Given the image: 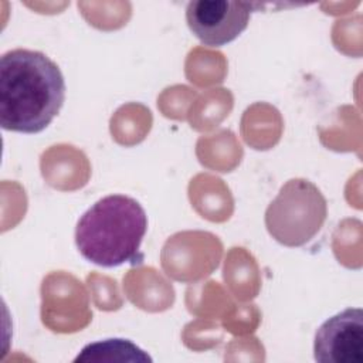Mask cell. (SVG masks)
<instances>
[{
	"label": "cell",
	"instance_id": "6da1fadb",
	"mask_svg": "<svg viewBox=\"0 0 363 363\" xmlns=\"http://www.w3.org/2000/svg\"><path fill=\"white\" fill-rule=\"evenodd\" d=\"M65 101L60 67L41 51L16 48L0 58V125L4 130L38 133Z\"/></svg>",
	"mask_w": 363,
	"mask_h": 363
},
{
	"label": "cell",
	"instance_id": "7a4b0ae2",
	"mask_svg": "<svg viewBox=\"0 0 363 363\" xmlns=\"http://www.w3.org/2000/svg\"><path fill=\"white\" fill-rule=\"evenodd\" d=\"M147 216L135 199L109 194L92 204L78 220L75 244L89 262L113 268L140 258Z\"/></svg>",
	"mask_w": 363,
	"mask_h": 363
},
{
	"label": "cell",
	"instance_id": "3957f363",
	"mask_svg": "<svg viewBox=\"0 0 363 363\" xmlns=\"http://www.w3.org/2000/svg\"><path fill=\"white\" fill-rule=\"evenodd\" d=\"M326 216L328 203L322 191L306 179H291L269 203L265 227L279 244L301 247L320 231Z\"/></svg>",
	"mask_w": 363,
	"mask_h": 363
},
{
	"label": "cell",
	"instance_id": "277c9868",
	"mask_svg": "<svg viewBox=\"0 0 363 363\" xmlns=\"http://www.w3.org/2000/svg\"><path fill=\"white\" fill-rule=\"evenodd\" d=\"M254 7L248 1L193 0L186 7V21L203 44L223 47L247 28Z\"/></svg>",
	"mask_w": 363,
	"mask_h": 363
},
{
	"label": "cell",
	"instance_id": "5b68a950",
	"mask_svg": "<svg viewBox=\"0 0 363 363\" xmlns=\"http://www.w3.org/2000/svg\"><path fill=\"white\" fill-rule=\"evenodd\" d=\"M313 356L320 363H363V311L347 308L326 319L315 333Z\"/></svg>",
	"mask_w": 363,
	"mask_h": 363
},
{
	"label": "cell",
	"instance_id": "8992f818",
	"mask_svg": "<svg viewBox=\"0 0 363 363\" xmlns=\"http://www.w3.org/2000/svg\"><path fill=\"white\" fill-rule=\"evenodd\" d=\"M78 362H152V357L133 342L113 337L82 347L74 359V363Z\"/></svg>",
	"mask_w": 363,
	"mask_h": 363
}]
</instances>
